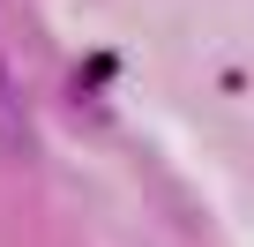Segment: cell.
<instances>
[{
	"label": "cell",
	"mask_w": 254,
	"mask_h": 247,
	"mask_svg": "<svg viewBox=\"0 0 254 247\" xmlns=\"http://www.w3.org/2000/svg\"><path fill=\"white\" fill-rule=\"evenodd\" d=\"M0 150H8V158L30 150V105H23V82H15L8 53H0Z\"/></svg>",
	"instance_id": "cell-1"
}]
</instances>
